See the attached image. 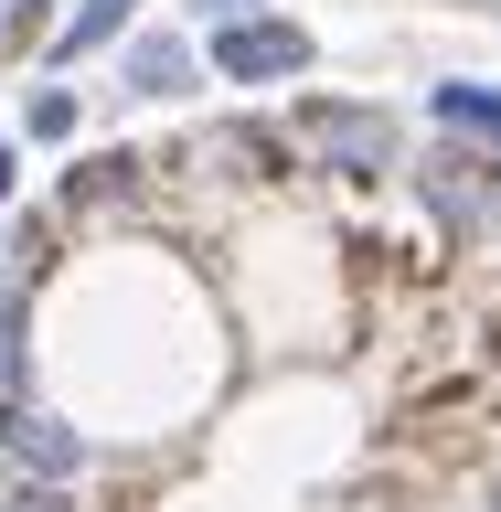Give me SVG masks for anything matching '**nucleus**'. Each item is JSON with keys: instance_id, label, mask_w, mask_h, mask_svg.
Returning a JSON list of instances; mask_svg holds the SVG:
<instances>
[{"instance_id": "f257e3e1", "label": "nucleus", "mask_w": 501, "mask_h": 512, "mask_svg": "<svg viewBox=\"0 0 501 512\" xmlns=\"http://www.w3.org/2000/svg\"><path fill=\"white\" fill-rule=\"evenodd\" d=\"M299 150L331 182H384L395 150H406V128H395V107H363V96H310L299 107Z\"/></svg>"}, {"instance_id": "f03ea898", "label": "nucleus", "mask_w": 501, "mask_h": 512, "mask_svg": "<svg viewBox=\"0 0 501 512\" xmlns=\"http://www.w3.org/2000/svg\"><path fill=\"white\" fill-rule=\"evenodd\" d=\"M320 43L310 22H288V11H246V22H224L214 32V75L224 86H288V75H310Z\"/></svg>"}, {"instance_id": "7ed1b4c3", "label": "nucleus", "mask_w": 501, "mask_h": 512, "mask_svg": "<svg viewBox=\"0 0 501 512\" xmlns=\"http://www.w3.org/2000/svg\"><path fill=\"white\" fill-rule=\"evenodd\" d=\"M0 459H11L22 480H43V491H64V480L86 470L96 448H86V427H64L54 406H32V395H11V406H0Z\"/></svg>"}, {"instance_id": "20e7f679", "label": "nucleus", "mask_w": 501, "mask_h": 512, "mask_svg": "<svg viewBox=\"0 0 501 512\" xmlns=\"http://www.w3.org/2000/svg\"><path fill=\"white\" fill-rule=\"evenodd\" d=\"M416 192H427V214H438L448 235H470L480 214H501V160H480V150H438V160H416Z\"/></svg>"}, {"instance_id": "39448f33", "label": "nucleus", "mask_w": 501, "mask_h": 512, "mask_svg": "<svg viewBox=\"0 0 501 512\" xmlns=\"http://www.w3.org/2000/svg\"><path fill=\"white\" fill-rule=\"evenodd\" d=\"M192 75H203V54L182 32H139L128 43V96H192Z\"/></svg>"}, {"instance_id": "423d86ee", "label": "nucleus", "mask_w": 501, "mask_h": 512, "mask_svg": "<svg viewBox=\"0 0 501 512\" xmlns=\"http://www.w3.org/2000/svg\"><path fill=\"white\" fill-rule=\"evenodd\" d=\"M427 118L459 128V139H480V150L501 160V86H459V75H448V86H427Z\"/></svg>"}, {"instance_id": "0eeeda50", "label": "nucleus", "mask_w": 501, "mask_h": 512, "mask_svg": "<svg viewBox=\"0 0 501 512\" xmlns=\"http://www.w3.org/2000/svg\"><path fill=\"white\" fill-rule=\"evenodd\" d=\"M128 22H139V0H75V22L54 32V64H64V75H75V64H86L96 43H118Z\"/></svg>"}, {"instance_id": "6e6552de", "label": "nucleus", "mask_w": 501, "mask_h": 512, "mask_svg": "<svg viewBox=\"0 0 501 512\" xmlns=\"http://www.w3.org/2000/svg\"><path fill=\"white\" fill-rule=\"evenodd\" d=\"M43 22H54V0H0V54H32Z\"/></svg>"}, {"instance_id": "1a4fd4ad", "label": "nucleus", "mask_w": 501, "mask_h": 512, "mask_svg": "<svg viewBox=\"0 0 501 512\" xmlns=\"http://www.w3.org/2000/svg\"><path fill=\"white\" fill-rule=\"evenodd\" d=\"M22 128H32V139H75V96H64V86H43V96L22 107Z\"/></svg>"}, {"instance_id": "9d476101", "label": "nucleus", "mask_w": 501, "mask_h": 512, "mask_svg": "<svg viewBox=\"0 0 501 512\" xmlns=\"http://www.w3.org/2000/svg\"><path fill=\"white\" fill-rule=\"evenodd\" d=\"M0 512H64V491H43V480H22V491H0Z\"/></svg>"}, {"instance_id": "9b49d317", "label": "nucleus", "mask_w": 501, "mask_h": 512, "mask_svg": "<svg viewBox=\"0 0 501 512\" xmlns=\"http://www.w3.org/2000/svg\"><path fill=\"white\" fill-rule=\"evenodd\" d=\"M203 11H214V22H246V11H267V0H203Z\"/></svg>"}, {"instance_id": "f8f14e48", "label": "nucleus", "mask_w": 501, "mask_h": 512, "mask_svg": "<svg viewBox=\"0 0 501 512\" xmlns=\"http://www.w3.org/2000/svg\"><path fill=\"white\" fill-rule=\"evenodd\" d=\"M11 171H22V160H11V150H0V203H11Z\"/></svg>"}, {"instance_id": "ddd939ff", "label": "nucleus", "mask_w": 501, "mask_h": 512, "mask_svg": "<svg viewBox=\"0 0 501 512\" xmlns=\"http://www.w3.org/2000/svg\"><path fill=\"white\" fill-rule=\"evenodd\" d=\"M491 512H501V491H491Z\"/></svg>"}]
</instances>
